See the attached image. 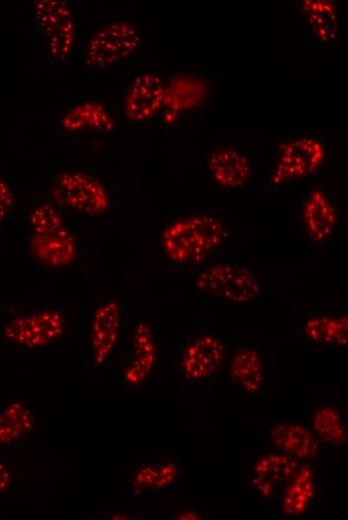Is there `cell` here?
Wrapping results in <instances>:
<instances>
[{
	"mask_svg": "<svg viewBox=\"0 0 348 520\" xmlns=\"http://www.w3.org/2000/svg\"><path fill=\"white\" fill-rule=\"evenodd\" d=\"M228 230L217 217L190 214L170 221L163 230L161 244L167 258L181 266L203 263L226 242Z\"/></svg>",
	"mask_w": 348,
	"mask_h": 520,
	"instance_id": "obj_1",
	"label": "cell"
},
{
	"mask_svg": "<svg viewBox=\"0 0 348 520\" xmlns=\"http://www.w3.org/2000/svg\"><path fill=\"white\" fill-rule=\"evenodd\" d=\"M198 291L223 303L244 304L259 292L256 275L235 263H214L203 268L195 281Z\"/></svg>",
	"mask_w": 348,
	"mask_h": 520,
	"instance_id": "obj_2",
	"label": "cell"
},
{
	"mask_svg": "<svg viewBox=\"0 0 348 520\" xmlns=\"http://www.w3.org/2000/svg\"><path fill=\"white\" fill-rule=\"evenodd\" d=\"M51 199L57 205L89 216L103 214L110 205L105 186L81 171H65L50 184Z\"/></svg>",
	"mask_w": 348,
	"mask_h": 520,
	"instance_id": "obj_3",
	"label": "cell"
},
{
	"mask_svg": "<svg viewBox=\"0 0 348 520\" xmlns=\"http://www.w3.org/2000/svg\"><path fill=\"white\" fill-rule=\"evenodd\" d=\"M140 43V34L129 20L104 24L90 36L84 54L88 67L105 69L130 57Z\"/></svg>",
	"mask_w": 348,
	"mask_h": 520,
	"instance_id": "obj_4",
	"label": "cell"
},
{
	"mask_svg": "<svg viewBox=\"0 0 348 520\" xmlns=\"http://www.w3.org/2000/svg\"><path fill=\"white\" fill-rule=\"evenodd\" d=\"M325 159L323 144L310 136L296 137L278 144L275 169L270 177L273 186L315 174Z\"/></svg>",
	"mask_w": 348,
	"mask_h": 520,
	"instance_id": "obj_5",
	"label": "cell"
},
{
	"mask_svg": "<svg viewBox=\"0 0 348 520\" xmlns=\"http://www.w3.org/2000/svg\"><path fill=\"white\" fill-rule=\"evenodd\" d=\"M35 17L47 38L52 59L60 63L66 61L78 38V29L67 4L53 0L36 1Z\"/></svg>",
	"mask_w": 348,
	"mask_h": 520,
	"instance_id": "obj_6",
	"label": "cell"
},
{
	"mask_svg": "<svg viewBox=\"0 0 348 520\" xmlns=\"http://www.w3.org/2000/svg\"><path fill=\"white\" fill-rule=\"evenodd\" d=\"M224 360L225 347L222 342L214 336L201 334L184 345L179 371L185 380L198 382L215 374Z\"/></svg>",
	"mask_w": 348,
	"mask_h": 520,
	"instance_id": "obj_7",
	"label": "cell"
},
{
	"mask_svg": "<svg viewBox=\"0 0 348 520\" xmlns=\"http://www.w3.org/2000/svg\"><path fill=\"white\" fill-rule=\"evenodd\" d=\"M63 328L60 312L49 308L16 318L9 324L6 335L23 347L34 349L59 337Z\"/></svg>",
	"mask_w": 348,
	"mask_h": 520,
	"instance_id": "obj_8",
	"label": "cell"
},
{
	"mask_svg": "<svg viewBox=\"0 0 348 520\" xmlns=\"http://www.w3.org/2000/svg\"><path fill=\"white\" fill-rule=\"evenodd\" d=\"M166 88L162 80L150 73L134 78L124 102L127 117L144 122L155 116L164 105Z\"/></svg>",
	"mask_w": 348,
	"mask_h": 520,
	"instance_id": "obj_9",
	"label": "cell"
},
{
	"mask_svg": "<svg viewBox=\"0 0 348 520\" xmlns=\"http://www.w3.org/2000/svg\"><path fill=\"white\" fill-rule=\"evenodd\" d=\"M209 170L216 183L225 189H240L251 179L247 156L233 147L215 148L209 157Z\"/></svg>",
	"mask_w": 348,
	"mask_h": 520,
	"instance_id": "obj_10",
	"label": "cell"
},
{
	"mask_svg": "<svg viewBox=\"0 0 348 520\" xmlns=\"http://www.w3.org/2000/svg\"><path fill=\"white\" fill-rule=\"evenodd\" d=\"M303 219L313 242L323 243L333 235L337 226V210L323 189L313 188L309 191L304 203Z\"/></svg>",
	"mask_w": 348,
	"mask_h": 520,
	"instance_id": "obj_11",
	"label": "cell"
},
{
	"mask_svg": "<svg viewBox=\"0 0 348 520\" xmlns=\"http://www.w3.org/2000/svg\"><path fill=\"white\" fill-rule=\"evenodd\" d=\"M30 247L35 258L50 268H60L72 263L77 254L74 237L62 227L48 233L34 234Z\"/></svg>",
	"mask_w": 348,
	"mask_h": 520,
	"instance_id": "obj_12",
	"label": "cell"
},
{
	"mask_svg": "<svg viewBox=\"0 0 348 520\" xmlns=\"http://www.w3.org/2000/svg\"><path fill=\"white\" fill-rule=\"evenodd\" d=\"M120 310L111 301L99 306L94 314L90 330L91 354L94 364H102L112 350L118 337Z\"/></svg>",
	"mask_w": 348,
	"mask_h": 520,
	"instance_id": "obj_13",
	"label": "cell"
},
{
	"mask_svg": "<svg viewBox=\"0 0 348 520\" xmlns=\"http://www.w3.org/2000/svg\"><path fill=\"white\" fill-rule=\"evenodd\" d=\"M299 3L301 12L309 24L313 41L326 46L335 43L339 36L337 3L328 0H305Z\"/></svg>",
	"mask_w": 348,
	"mask_h": 520,
	"instance_id": "obj_14",
	"label": "cell"
},
{
	"mask_svg": "<svg viewBox=\"0 0 348 520\" xmlns=\"http://www.w3.org/2000/svg\"><path fill=\"white\" fill-rule=\"evenodd\" d=\"M270 437L280 452L295 459L314 458L320 450L318 438L306 427L294 422L274 425L270 430Z\"/></svg>",
	"mask_w": 348,
	"mask_h": 520,
	"instance_id": "obj_15",
	"label": "cell"
},
{
	"mask_svg": "<svg viewBox=\"0 0 348 520\" xmlns=\"http://www.w3.org/2000/svg\"><path fill=\"white\" fill-rule=\"evenodd\" d=\"M305 336L314 344L343 348L347 346L348 321L346 315L318 314L304 324Z\"/></svg>",
	"mask_w": 348,
	"mask_h": 520,
	"instance_id": "obj_16",
	"label": "cell"
},
{
	"mask_svg": "<svg viewBox=\"0 0 348 520\" xmlns=\"http://www.w3.org/2000/svg\"><path fill=\"white\" fill-rule=\"evenodd\" d=\"M288 482L282 499V510L288 515H299L308 510L315 497L313 470L307 466L300 467Z\"/></svg>",
	"mask_w": 348,
	"mask_h": 520,
	"instance_id": "obj_17",
	"label": "cell"
},
{
	"mask_svg": "<svg viewBox=\"0 0 348 520\" xmlns=\"http://www.w3.org/2000/svg\"><path fill=\"white\" fill-rule=\"evenodd\" d=\"M112 126V119L104 107L93 102L74 107L59 123V127L65 131L107 132L112 129Z\"/></svg>",
	"mask_w": 348,
	"mask_h": 520,
	"instance_id": "obj_18",
	"label": "cell"
},
{
	"mask_svg": "<svg viewBox=\"0 0 348 520\" xmlns=\"http://www.w3.org/2000/svg\"><path fill=\"white\" fill-rule=\"evenodd\" d=\"M229 374L231 379L243 390L250 393L256 392L263 376L259 352L250 348L234 352L229 360Z\"/></svg>",
	"mask_w": 348,
	"mask_h": 520,
	"instance_id": "obj_19",
	"label": "cell"
},
{
	"mask_svg": "<svg viewBox=\"0 0 348 520\" xmlns=\"http://www.w3.org/2000/svg\"><path fill=\"white\" fill-rule=\"evenodd\" d=\"M132 353L134 360L126 371V379L137 384L147 376L156 359V344L146 324H140L135 331Z\"/></svg>",
	"mask_w": 348,
	"mask_h": 520,
	"instance_id": "obj_20",
	"label": "cell"
},
{
	"mask_svg": "<svg viewBox=\"0 0 348 520\" xmlns=\"http://www.w3.org/2000/svg\"><path fill=\"white\" fill-rule=\"evenodd\" d=\"M33 418L29 410L20 402L9 404L0 413V444L14 442L31 430Z\"/></svg>",
	"mask_w": 348,
	"mask_h": 520,
	"instance_id": "obj_21",
	"label": "cell"
},
{
	"mask_svg": "<svg viewBox=\"0 0 348 520\" xmlns=\"http://www.w3.org/2000/svg\"><path fill=\"white\" fill-rule=\"evenodd\" d=\"M299 466L295 458L282 453H267L261 456L255 463L253 471L255 476L266 478L273 483L288 482L298 470Z\"/></svg>",
	"mask_w": 348,
	"mask_h": 520,
	"instance_id": "obj_22",
	"label": "cell"
},
{
	"mask_svg": "<svg viewBox=\"0 0 348 520\" xmlns=\"http://www.w3.org/2000/svg\"><path fill=\"white\" fill-rule=\"evenodd\" d=\"M312 426L315 434L326 443L341 445L346 441L343 421L331 407L319 408L313 415Z\"/></svg>",
	"mask_w": 348,
	"mask_h": 520,
	"instance_id": "obj_23",
	"label": "cell"
},
{
	"mask_svg": "<svg viewBox=\"0 0 348 520\" xmlns=\"http://www.w3.org/2000/svg\"><path fill=\"white\" fill-rule=\"evenodd\" d=\"M34 234L48 233L63 227L62 218L53 205L46 204L36 208L31 214Z\"/></svg>",
	"mask_w": 348,
	"mask_h": 520,
	"instance_id": "obj_24",
	"label": "cell"
},
{
	"mask_svg": "<svg viewBox=\"0 0 348 520\" xmlns=\"http://www.w3.org/2000/svg\"><path fill=\"white\" fill-rule=\"evenodd\" d=\"M159 466L146 465L138 470L135 475L134 486L138 489L155 487L158 478Z\"/></svg>",
	"mask_w": 348,
	"mask_h": 520,
	"instance_id": "obj_25",
	"label": "cell"
},
{
	"mask_svg": "<svg viewBox=\"0 0 348 520\" xmlns=\"http://www.w3.org/2000/svg\"><path fill=\"white\" fill-rule=\"evenodd\" d=\"M177 473V466L172 463H167L159 466L158 478L155 483V488H161L173 481Z\"/></svg>",
	"mask_w": 348,
	"mask_h": 520,
	"instance_id": "obj_26",
	"label": "cell"
},
{
	"mask_svg": "<svg viewBox=\"0 0 348 520\" xmlns=\"http://www.w3.org/2000/svg\"><path fill=\"white\" fill-rule=\"evenodd\" d=\"M11 205V192L4 179L0 176V221L6 216Z\"/></svg>",
	"mask_w": 348,
	"mask_h": 520,
	"instance_id": "obj_27",
	"label": "cell"
},
{
	"mask_svg": "<svg viewBox=\"0 0 348 520\" xmlns=\"http://www.w3.org/2000/svg\"><path fill=\"white\" fill-rule=\"evenodd\" d=\"M252 484L264 498H269L275 493V484L266 478L254 475Z\"/></svg>",
	"mask_w": 348,
	"mask_h": 520,
	"instance_id": "obj_28",
	"label": "cell"
},
{
	"mask_svg": "<svg viewBox=\"0 0 348 520\" xmlns=\"http://www.w3.org/2000/svg\"><path fill=\"white\" fill-rule=\"evenodd\" d=\"M10 482L8 469L0 462V495L6 490Z\"/></svg>",
	"mask_w": 348,
	"mask_h": 520,
	"instance_id": "obj_29",
	"label": "cell"
}]
</instances>
